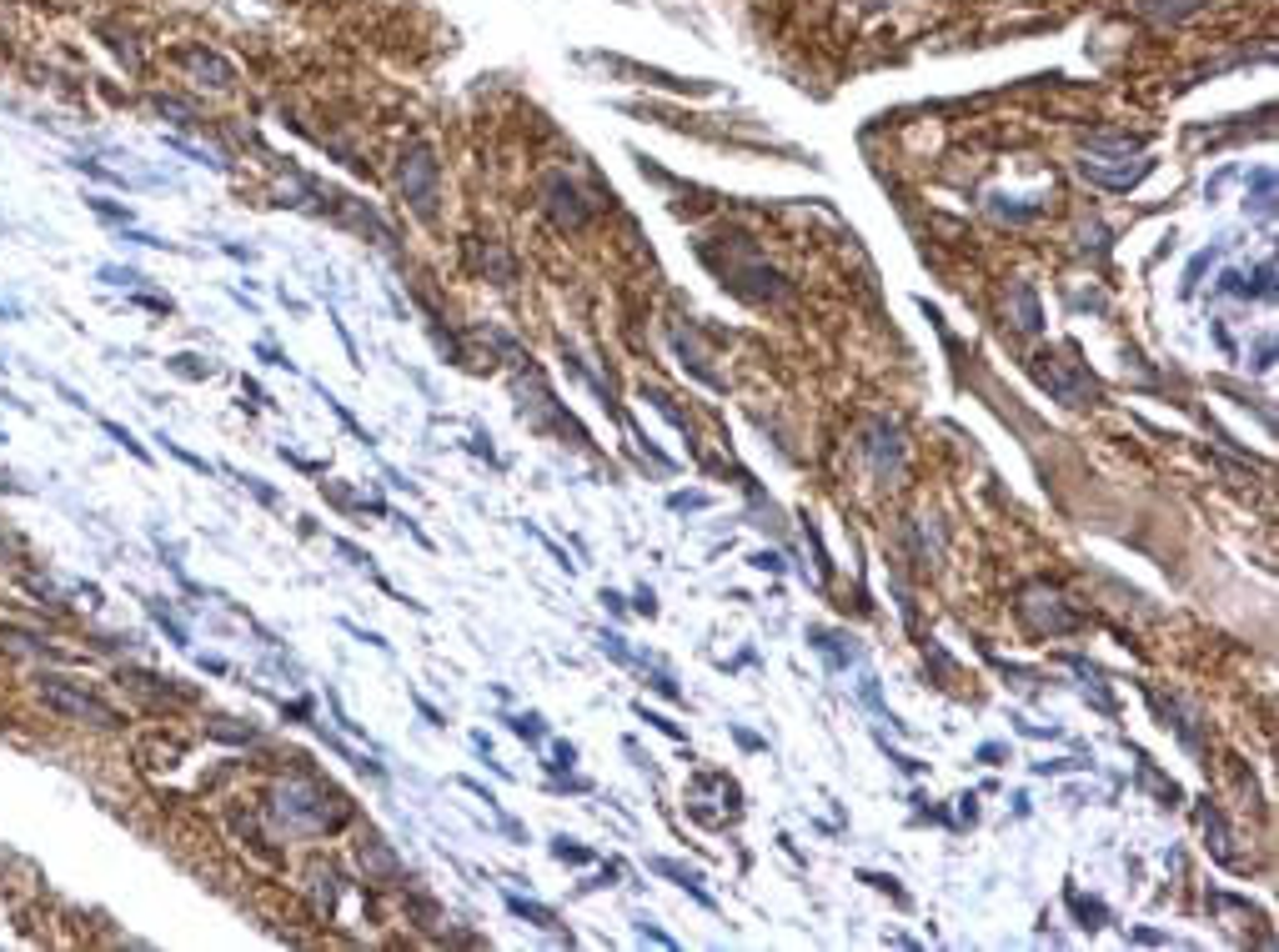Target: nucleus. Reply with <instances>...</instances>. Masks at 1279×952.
<instances>
[{
  "instance_id": "nucleus-3",
  "label": "nucleus",
  "mask_w": 1279,
  "mask_h": 952,
  "mask_svg": "<svg viewBox=\"0 0 1279 952\" xmlns=\"http://www.w3.org/2000/svg\"><path fill=\"white\" fill-rule=\"evenodd\" d=\"M181 66H191V71L211 76V86H231V81H236V71H231L216 50H201V45H196V50H181Z\"/></svg>"
},
{
  "instance_id": "nucleus-5",
  "label": "nucleus",
  "mask_w": 1279,
  "mask_h": 952,
  "mask_svg": "<svg viewBox=\"0 0 1279 952\" xmlns=\"http://www.w3.org/2000/svg\"><path fill=\"white\" fill-rule=\"evenodd\" d=\"M91 211H101V216H111V221H131V211H126V206H111L106 196H91Z\"/></svg>"
},
{
  "instance_id": "nucleus-2",
  "label": "nucleus",
  "mask_w": 1279,
  "mask_h": 952,
  "mask_svg": "<svg viewBox=\"0 0 1279 952\" xmlns=\"http://www.w3.org/2000/svg\"><path fill=\"white\" fill-rule=\"evenodd\" d=\"M402 196L412 201V211H417L422 221L436 216L441 191H436V161H431V150H426V145H412V150H407V161H402Z\"/></svg>"
},
{
  "instance_id": "nucleus-4",
  "label": "nucleus",
  "mask_w": 1279,
  "mask_h": 952,
  "mask_svg": "<svg viewBox=\"0 0 1279 952\" xmlns=\"http://www.w3.org/2000/svg\"><path fill=\"white\" fill-rule=\"evenodd\" d=\"M548 196H553V211H558L568 226H582V206H577L582 196H577V186H572V181L553 176V181H548Z\"/></svg>"
},
{
  "instance_id": "nucleus-6",
  "label": "nucleus",
  "mask_w": 1279,
  "mask_h": 952,
  "mask_svg": "<svg viewBox=\"0 0 1279 952\" xmlns=\"http://www.w3.org/2000/svg\"><path fill=\"white\" fill-rule=\"evenodd\" d=\"M101 426H106V431H111V436H116V441H121V446H131V451H136V456H145L141 446H136V436H131V431H126V426H116V421H101Z\"/></svg>"
},
{
  "instance_id": "nucleus-1",
  "label": "nucleus",
  "mask_w": 1279,
  "mask_h": 952,
  "mask_svg": "<svg viewBox=\"0 0 1279 952\" xmlns=\"http://www.w3.org/2000/svg\"><path fill=\"white\" fill-rule=\"evenodd\" d=\"M40 702H45L51 712H61V717H71V722H86V727H101V732H116V727H121V712H116V707H106L101 697H91L86 686H76V681H66V677H40Z\"/></svg>"
},
{
  "instance_id": "nucleus-7",
  "label": "nucleus",
  "mask_w": 1279,
  "mask_h": 952,
  "mask_svg": "<svg viewBox=\"0 0 1279 952\" xmlns=\"http://www.w3.org/2000/svg\"><path fill=\"white\" fill-rule=\"evenodd\" d=\"M5 556H10V546H5V542H0V561H5Z\"/></svg>"
}]
</instances>
